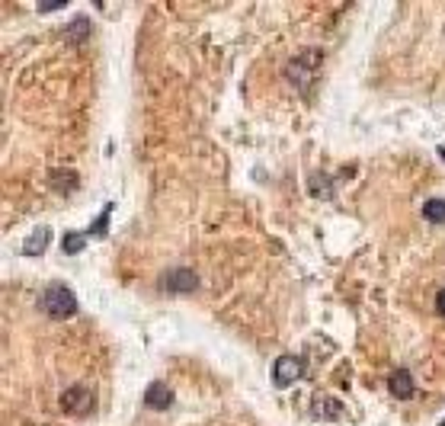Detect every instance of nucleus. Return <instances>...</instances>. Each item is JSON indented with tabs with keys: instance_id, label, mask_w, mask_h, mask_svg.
Listing matches in <instances>:
<instances>
[{
	"instance_id": "f03ea898",
	"label": "nucleus",
	"mask_w": 445,
	"mask_h": 426,
	"mask_svg": "<svg viewBox=\"0 0 445 426\" xmlns=\"http://www.w3.org/2000/svg\"><path fill=\"white\" fill-rule=\"evenodd\" d=\"M301 375H305V359H298V356H279L276 365H272V384L276 388H288Z\"/></svg>"
},
{
	"instance_id": "f257e3e1",
	"label": "nucleus",
	"mask_w": 445,
	"mask_h": 426,
	"mask_svg": "<svg viewBox=\"0 0 445 426\" xmlns=\"http://www.w3.org/2000/svg\"><path fill=\"white\" fill-rule=\"evenodd\" d=\"M42 308L49 317H58V321H64V317H74L77 315V295L71 292L68 286H49L42 292Z\"/></svg>"
},
{
	"instance_id": "9d476101",
	"label": "nucleus",
	"mask_w": 445,
	"mask_h": 426,
	"mask_svg": "<svg viewBox=\"0 0 445 426\" xmlns=\"http://www.w3.org/2000/svg\"><path fill=\"white\" fill-rule=\"evenodd\" d=\"M423 215H426V221L442 224L445 221V202H442V199H429V202L423 205Z\"/></svg>"
},
{
	"instance_id": "20e7f679",
	"label": "nucleus",
	"mask_w": 445,
	"mask_h": 426,
	"mask_svg": "<svg viewBox=\"0 0 445 426\" xmlns=\"http://www.w3.org/2000/svg\"><path fill=\"white\" fill-rule=\"evenodd\" d=\"M170 404H173V391H170V384L154 382L151 388L145 391V407H151V410H170Z\"/></svg>"
},
{
	"instance_id": "f8f14e48",
	"label": "nucleus",
	"mask_w": 445,
	"mask_h": 426,
	"mask_svg": "<svg viewBox=\"0 0 445 426\" xmlns=\"http://www.w3.org/2000/svg\"><path fill=\"white\" fill-rule=\"evenodd\" d=\"M87 32H90V23H87V20H77V23H74V29H71V35H68V39H84Z\"/></svg>"
},
{
	"instance_id": "423d86ee",
	"label": "nucleus",
	"mask_w": 445,
	"mask_h": 426,
	"mask_svg": "<svg viewBox=\"0 0 445 426\" xmlns=\"http://www.w3.org/2000/svg\"><path fill=\"white\" fill-rule=\"evenodd\" d=\"M388 384H391V394H394V398H401V401L413 398V391H417V388H413V375L407 369H397L394 375L388 378Z\"/></svg>"
},
{
	"instance_id": "ddd939ff",
	"label": "nucleus",
	"mask_w": 445,
	"mask_h": 426,
	"mask_svg": "<svg viewBox=\"0 0 445 426\" xmlns=\"http://www.w3.org/2000/svg\"><path fill=\"white\" fill-rule=\"evenodd\" d=\"M436 308H439V315H445V288H439V295H436Z\"/></svg>"
},
{
	"instance_id": "4468645a",
	"label": "nucleus",
	"mask_w": 445,
	"mask_h": 426,
	"mask_svg": "<svg viewBox=\"0 0 445 426\" xmlns=\"http://www.w3.org/2000/svg\"><path fill=\"white\" fill-rule=\"evenodd\" d=\"M439 426H445V417H442V423H439Z\"/></svg>"
},
{
	"instance_id": "6e6552de",
	"label": "nucleus",
	"mask_w": 445,
	"mask_h": 426,
	"mask_svg": "<svg viewBox=\"0 0 445 426\" xmlns=\"http://www.w3.org/2000/svg\"><path fill=\"white\" fill-rule=\"evenodd\" d=\"M340 410H343V404H340V401L324 398V394H317V398H314V417L336 420V417H340Z\"/></svg>"
},
{
	"instance_id": "1a4fd4ad",
	"label": "nucleus",
	"mask_w": 445,
	"mask_h": 426,
	"mask_svg": "<svg viewBox=\"0 0 445 426\" xmlns=\"http://www.w3.org/2000/svg\"><path fill=\"white\" fill-rule=\"evenodd\" d=\"M87 247V238L84 234H77V231H68L64 234V241H61V250L68 253V257H74V253H80Z\"/></svg>"
},
{
	"instance_id": "9b49d317",
	"label": "nucleus",
	"mask_w": 445,
	"mask_h": 426,
	"mask_svg": "<svg viewBox=\"0 0 445 426\" xmlns=\"http://www.w3.org/2000/svg\"><path fill=\"white\" fill-rule=\"evenodd\" d=\"M109 215H112V202L103 205V215L97 218V221L90 224V231L87 234H97V238H106V228H109Z\"/></svg>"
},
{
	"instance_id": "7ed1b4c3",
	"label": "nucleus",
	"mask_w": 445,
	"mask_h": 426,
	"mask_svg": "<svg viewBox=\"0 0 445 426\" xmlns=\"http://www.w3.org/2000/svg\"><path fill=\"white\" fill-rule=\"evenodd\" d=\"M93 388H87V384H74V388H68V391L61 394V407L71 413H87L93 410Z\"/></svg>"
},
{
	"instance_id": "0eeeda50",
	"label": "nucleus",
	"mask_w": 445,
	"mask_h": 426,
	"mask_svg": "<svg viewBox=\"0 0 445 426\" xmlns=\"http://www.w3.org/2000/svg\"><path fill=\"white\" fill-rule=\"evenodd\" d=\"M51 241V231L49 228H35L32 234L26 238V244H23V257H39V253L49 247Z\"/></svg>"
},
{
	"instance_id": "39448f33",
	"label": "nucleus",
	"mask_w": 445,
	"mask_h": 426,
	"mask_svg": "<svg viewBox=\"0 0 445 426\" xmlns=\"http://www.w3.org/2000/svg\"><path fill=\"white\" fill-rule=\"evenodd\" d=\"M195 286H199V279L193 269H170L164 276V288H170V292H195Z\"/></svg>"
}]
</instances>
